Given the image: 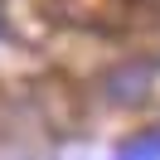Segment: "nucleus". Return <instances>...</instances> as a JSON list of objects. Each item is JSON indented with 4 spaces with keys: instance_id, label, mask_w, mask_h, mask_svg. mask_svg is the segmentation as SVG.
Wrapping results in <instances>:
<instances>
[{
    "instance_id": "nucleus-2",
    "label": "nucleus",
    "mask_w": 160,
    "mask_h": 160,
    "mask_svg": "<svg viewBox=\"0 0 160 160\" xmlns=\"http://www.w3.org/2000/svg\"><path fill=\"white\" fill-rule=\"evenodd\" d=\"M0 34H5V24H0Z\"/></svg>"
},
{
    "instance_id": "nucleus-1",
    "label": "nucleus",
    "mask_w": 160,
    "mask_h": 160,
    "mask_svg": "<svg viewBox=\"0 0 160 160\" xmlns=\"http://www.w3.org/2000/svg\"><path fill=\"white\" fill-rule=\"evenodd\" d=\"M117 160H160V131H155V136H141V141H131V146L121 150Z\"/></svg>"
}]
</instances>
